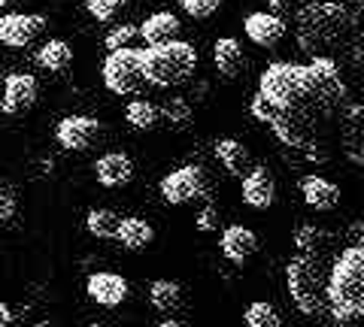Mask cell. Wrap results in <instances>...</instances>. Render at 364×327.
I'll return each instance as SVG.
<instances>
[{
  "instance_id": "cell-40",
  "label": "cell",
  "mask_w": 364,
  "mask_h": 327,
  "mask_svg": "<svg viewBox=\"0 0 364 327\" xmlns=\"http://www.w3.org/2000/svg\"><path fill=\"white\" fill-rule=\"evenodd\" d=\"M85 327H107V324H104V321H88Z\"/></svg>"
},
{
  "instance_id": "cell-10",
  "label": "cell",
  "mask_w": 364,
  "mask_h": 327,
  "mask_svg": "<svg viewBox=\"0 0 364 327\" xmlns=\"http://www.w3.org/2000/svg\"><path fill=\"white\" fill-rule=\"evenodd\" d=\"M46 31V18L37 13H6L0 16V43L9 49H28Z\"/></svg>"
},
{
  "instance_id": "cell-17",
  "label": "cell",
  "mask_w": 364,
  "mask_h": 327,
  "mask_svg": "<svg viewBox=\"0 0 364 327\" xmlns=\"http://www.w3.org/2000/svg\"><path fill=\"white\" fill-rule=\"evenodd\" d=\"M213 64L225 79H237L240 73H246L249 58H246L243 46L234 37H219L215 46H213Z\"/></svg>"
},
{
  "instance_id": "cell-31",
  "label": "cell",
  "mask_w": 364,
  "mask_h": 327,
  "mask_svg": "<svg viewBox=\"0 0 364 327\" xmlns=\"http://www.w3.org/2000/svg\"><path fill=\"white\" fill-rule=\"evenodd\" d=\"M134 37H140V28L136 25H116L109 33H107V40H104V46H107V52H116V49H124V46H131V40Z\"/></svg>"
},
{
  "instance_id": "cell-30",
  "label": "cell",
  "mask_w": 364,
  "mask_h": 327,
  "mask_svg": "<svg viewBox=\"0 0 364 327\" xmlns=\"http://www.w3.org/2000/svg\"><path fill=\"white\" fill-rule=\"evenodd\" d=\"M179 6H182V13H186L188 18H213L215 13L222 9V0H179Z\"/></svg>"
},
{
  "instance_id": "cell-24",
  "label": "cell",
  "mask_w": 364,
  "mask_h": 327,
  "mask_svg": "<svg viewBox=\"0 0 364 327\" xmlns=\"http://www.w3.org/2000/svg\"><path fill=\"white\" fill-rule=\"evenodd\" d=\"M124 121H128L134 131H152L158 121H161V106H155L152 100H146V97H136L124 106Z\"/></svg>"
},
{
  "instance_id": "cell-1",
  "label": "cell",
  "mask_w": 364,
  "mask_h": 327,
  "mask_svg": "<svg viewBox=\"0 0 364 327\" xmlns=\"http://www.w3.org/2000/svg\"><path fill=\"white\" fill-rule=\"evenodd\" d=\"M249 109L286 149L304 157H325L331 143L340 140L352 97L340 64L331 58L277 61L261 73Z\"/></svg>"
},
{
  "instance_id": "cell-21",
  "label": "cell",
  "mask_w": 364,
  "mask_h": 327,
  "mask_svg": "<svg viewBox=\"0 0 364 327\" xmlns=\"http://www.w3.org/2000/svg\"><path fill=\"white\" fill-rule=\"evenodd\" d=\"M215 157H219V164L231 176L243 179L249 170H252V152H249L240 140H231V137L219 140V143H215Z\"/></svg>"
},
{
  "instance_id": "cell-9",
  "label": "cell",
  "mask_w": 364,
  "mask_h": 327,
  "mask_svg": "<svg viewBox=\"0 0 364 327\" xmlns=\"http://www.w3.org/2000/svg\"><path fill=\"white\" fill-rule=\"evenodd\" d=\"M85 294H88L91 303H97V306L116 309V306H122V303L128 300L131 285H128V279L119 276V273L95 270V273H88V279H85Z\"/></svg>"
},
{
  "instance_id": "cell-26",
  "label": "cell",
  "mask_w": 364,
  "mask_h": 327,
  "mask_svg": "<svg viewBox=\"0 0 364 327\" xmlns=\"http://www.w3.org/2000/svg\"><path fill=\"white\" fill-rule=\"evenodd\" d=\"M243 321L246 327H286V321H282V315L277 312V306L267 300H252L243 312Z\"/></svg>"
},
{
  "instance_id": "cell-2",
  "label": "cell",
  "mask_w": 364,
  "mask_h": 327,
  "mask_svg": "<svg viewBox=\"0 0 364 327\" xmlns=\"http://www.w3.org/2000/svg\"><path fill=\"white\" fill-rule=\"evenodd\" d=\"M294 40L306 58H343L361 52V18L346 0H310L294 13Z\"/></svg>"
},
{
  "instance_id": "cell-34",
  "label": "cell",
  "mask_w": 364,
  "mask_h": 327,
  "mask_svg": "<svg viewBox=\"0 0 364 327\" xmlns=\"http://www.w3.org/2000/svg\"><path fill=\"white\" fill-rule=\"evenodd\" d=\"M298 4V0H267V6H270V13H277V16H282V13H291V6Z\"/></svg>"
},
{
  "instance_id": "cell-16",
  "label": "cell",
  "mask_w": 364,
  "mask_h": 327,
  "mask_svg": "<svg viewBox=\"0 0 364 327\" xmlns=\"http://www.w3.org/2000/svg\"><path fill=\"white\" fill-rule=\"evenodd\" d=\"M301 197L316 212H331L340 203V188L328 176H304L301 179Z\"/></svg>"
},
{
  "instance_id": "cell-11",
  "label": "cell",
  "mask_w": 364,
  "mask_h": 327,
  "mask_svg": "<svg viewBox=\"0 0 364 327\" xmlns=\"http://www.w3.org/2000/svg\"><path fill=\"white\" fill-rule=\"evenodd\" d=\"M40 97V85L31 73H13L4 79V97H0V109L6 116H25L33 109Z\"/></svg>"
},
{
  "instance_id": "cell-32",
  "label": "cell",
  "mask_w": 364,
  "mask_h": 327,
  "mask_svg": "<svg viewBox=\"0 0 364 327\" xmlns=\"http://www.w3.org/2000/svg\"><path fill=\"white\" fill-rule=\"evenodd\" d=\"M219 206L215 203H207L200 212H198V218H195V228L200 231V233H213V231H219Z\"/></svg>"
},
{
  "instance_id": "cell-28",
  "label": "cell",
  "mask_w": 364,
  "mask_h": 327,
  "mask_svg": "<svg viewBox=\"0 0 364 327\" xmlns=\"http://www.w3.org/2000/svg\"><path fill=\"white\" fill-rule=\"evenodd\" d=\"M161 118L170 121V128L186 131V128L191 125V106H188V100H182V97H170V100H164Z\"/></svg>"
},
{
  "instance_id": "cell-13",
  "label": "cell",
  "mask_w": 364,
  "mask_h": 327,
  "mask_svg": "<svg viewBox=\"0 0 364 327\" xmlns=\"http://www.w3.org/2000/svg\"><path fill=\"white\" fill-rule=\"evenodd\" d=\"M219 252L225 261H231L234 267H243L258 252V236L246 224H228L219 236Z\"/></svg>"
},
{
  "instance_id": "cell-36",
  "label": "cell",
  "mask_w": 364,
  "mask_h": 327,
  "mask_svg": "<svg viewBox=\"0 0 364 327\" xmlns=\"http://www.w3.org/2000/svg\"><path fill=\"white\" fill-rule=\"evenodd\" d=\"M155 327H188V324H186V321H179V318H170V315H167V318H161Z\"/></svg>"
},
{
  "instance_id": "cell-8",
  "label": "cell",
  "mask_w": 364,
  "mask_h": 327,
  "mask_svg": "<svg viewBox=\"0 0 364 327\" xmlns=\"http://www.w3.org/2000/svg\"><path fill=\"white\" fill-rule=\"evenodd\" d=\"M100 131H104V125H100L97 118L67 116L58 121V128H55V140H58V145L64 152H88L91 145L97 143Z\"/></svg>"
},
{
  "instance_id": "cell-25",
  "label": "cell",
  "mask_w": 364,
  "mask_h": 327,
  "mask_svg": "<svg viewBox=\"0 0 364 327\" xmlns=\"http://www.w3.org/2000/svg\"><path fill=\"white\" fill-rule=\"evenodd\" d=\"M119 216L112 209H91L85 216V231L91 236H97V240H116L119 233Z\"/></svg>"
},
{
  "instance_id": "cell-20",
  "label": "cell",
  "mask_w": 364,
  "mask_h": 327,
  "mask_svg": "<svg viewBox=\"0 0 364 327\" xmlns=\"http://www.w3.org/2000/svg\"><path fill=\"white\" fill-rule=\"evenodd\" d=\"M179 31H182L179 16H173V13H152L140 25V37H143L146 46H158V43L176 40Z\"/></svg>"
},
{
  "instance_id": "cell-38",
  "label": "cell",
  "mask_w": 364,
  "mask_h": 327,
  "mask_svg": "<svg viewBox=\"0 0 364 327\" xmlns=\"http://www.w3.org/2000/svg\"><path fill=\"white\" fill-rule=\"evenodd\" d=\"M21 4H25V0H0V9H16Z\"/></svg>"
},
{
  "instance_id": "cell-33",
  "label": "cell",
  "mask_w": 364,
  "mask_h": 327,
  "mask_svg": "<svg viewBox=\"0 0 364 327\" xmlns=\"http://www.w3.org/2000/svg\"><path fill=\"white\" fill-rule=\"evenodd\" d=\"M16 216V194L6 185H0V224L13 221Z\"/></svg>"
},
{
  "instance_id": "cell-39",
  "label": "cell",
  "mask_w": 364,
  "mask_h": 327,
  "mask_svg": "<svg viewBox=\"0 0 364 327\" xmlns=\"http://www.w3.org/2000/svg\"><path fill=\"white\" fill-rule=\"evenodd\" d=\"M328 327H355V324H352V321H337V318H331V321H328Z\"/></svg>"
},
{
  "instance_id": "cell-4",
  "label": "cell",
  "mask_w": 364,
  "mask_h": 327,
  "mask_svg": "<svg viewBox=\"0 0 364 327\" xmlns=\"http://www.w3.org/2000/svg\"><path fill=\"white\" fill-rule=\"evenodd\" d=\"M286 285L301 315L316 318V315L328 312V273L318 255H294L286 264Z\"/></svg>"
},
{
  "instance_id": "cell-22",
  "label": "cell",
  "mask_w": 364,
  "mask_h": 327,
  "mask_svg": "<svg viewBox=\"0 0 364 327\" xmlns=\"http://www.w3.org/2000/svg\"><path fill=\"white\" fill-rule=\"evenodd\" d=\"M33 58H37V67H43V70L64 73L67 67L73 64V49H70V43H64V40H49L37 49Z\"/></svg>"
},
{
  "instance_id": "cell-14",
  "label": "cell",
  "mask_w": 364,
  "mask_h": 327,
  "mask_svg": "<svg viewBox=\"0 0 364 327\" xmlns=\"http://www.w3.org/2000/svg\"><path fill=\"white\" fill-rule=\"evenodd\" d=\"M273 200H277V179L267 167H252L243 176V203L249 209L264 212L273 206Z\"/></svg>"
},
{
  "instance_id": "cell-27",
  "label": "cell",
  "mask_w": 364,
  "mask_h": 327,
  "mask_svg": "<svg viewBox=\"0 0 364 327\" xmlns=\"http://www.w3.org/2000/svg\"><path fill=\"white\" fill-rule=\"evenodd\" d=\"M291 240H294V245H298L301 252H306V255H318V252H325V243L331 240V236H328L322 228L310 224V221H301L298 228H294Z\"/></svg>"
},
{
  "instance_id": "cell-7",
  "label": "cell",
  "mask_w": 364,
  "mask_h": 327,
  "mask_svg": "<svg viewBox=\"0 0 364 327\" xmlns=\"http://www.w3.org/2000/svg\"><path fill=\"white\" fill-rule=\"evenodd\" d=\"M158 191H161V200L167 206H186V203H195L198 197L207 194V173L195 164H186L179 170L167 173Z\"/></svg>"
},
{
  "instance_id": "cell-12",
  "label": "cell",
  "mask_w": 364,
  "mask_h": 327,
  "mask_svg": "<svg viewBox=\"0 0 364 327\" xmlns=\"http://www.w3.org/2000/svg\"><path fill=\"white\" fill-rule=\"evenodd\" d=\"M243 31H246V37L252 40L258 49H277L279 43L286 40L289 25L277 13H270V9H258V13L246 16Z\"/></svg>"
},
{
  "instance_id": "cell-42",
  "label": "cell",
  "mask_w": 364,
  "mask_h": 327,
  "mask_svg": "<svg viewBox=\"0 0 364 327\" xmlns=\"http://www.w3.org/2000/svg\"><path fill=\"white\" fill-rule=\"evenodd\" d=\"M346 4H355V6H364V0H346Z\"/></svg>"
},
{
  "instance_id": "cell-19",
  "label": "cell",
  "mask_w": 364,
  "mask_h": 327,
  "mask_svg": "<svg viewBox=\"0 0 364 327\" xmlns=\"http://www.w3.org/2000/svg\"><path fill=\"white\" fill-rule=\"evenodd\" d=\"M116 240L128 252H143V249H149V245L155 243V228L146 218H140V216H128V218L119 221Z\"/></svg>"
},
{
  "instance_id": "cell-29",
  "label": "cell",
  "mask_w": 364,
  "mask_h": 327,
  "mask_svg": "<svg viewBox=\"0 0 364 327\" xmlns=\"http://www.w3.org/2000/svg\"><path fill=\"white\" fill-rule=\"evenodd\" d=\"M124 4H128V0H82L88 16L97 18V21H112L119 9H124Z\"/></svg>"
},
{
  "instance_id": "cell-35",
  "label": "cell",
  "mask_w": 364,
  "mask_h": 327,
  "mask_svg": "<svg viewBox=\"0 0 364 327\" xmlns=\"http://www.w3.org/2000/svg\"><path fill=\"white\" fill-rule=\"evenodd\" d=\"M13 321H16V315L9 309V303L0 300V327H13Z\"/></svg>"
},
{
  "instance_id": "cell-6",
  "label": "cell",
  "mask_w": 364,
  "mask_h": 327,
  "mask_svg": "<svg viewBox=\"0 0 364 327\" xmlns=\"http://www.w3.org/2000/svg\"><path fill=\"white\" fill-rule=\"evenodd\" d=\"M104 85L109 88L112 94L119 97H128L136 94L140 88L146 85V76H143V49H116L107 55L104 61Z\"/></svg>"
},
{
  "instance_id": "cell-18",
  "label": "cell",
  "mask_w": 364,
  "mask_h": 327,
  "mask_svg": "<svg viewBox=\"0 0 364 327\" xmlns=\"http://www.w3.org/2000/svg\"><path fill=\"white\" fill-rule=\"evenodd\" d=\"M340 149L352 164H364V104L352 106L340 128Z\"/></svg>"
},
{
  "instance_id": "cell-41",
  "label": "cell",
  "mask_w": 364,
  "mask_h": 327,
  "mask_svg": "<svg viewBox=\"0 0 364 327\" xmlns=\"http://www.w3.org/2000/svg\"><path fill=\"white\" fill-rule=\"evenodd\" d=\"M31 327H52V324H49V321H33Z\"/></svg>"
},
{
  "instance_id": "cell-5",
  "label": "cell",
  "mask_w": 364,
  "mask_h": 327,
  "mask_svg": "<svg viewBox=\"0 0 364 327\" xmlns=\"http://www.w3.org/2000/svg\"><path fill=\"white\" fill-rule=\"evenodd\" d=\"M198 70V52L186 40H167L143 49V76L146 85L173 88L188 82Z\"/></svg>"
},
{
  "instance_id": "cell-23",
  "label": "cell",
  "mask_w": 364,
  "mask_h": 327,
  "mask_svg": "<svg viewBox=\"0 0 364 327\" xmlns=\"http://www.w3.org/2000/svg\"><path fill=\"white\" fill-rule=\"evenodd\" d=\"M149 303H152V309L164 315L176 312L182 306V285L173 279H155L149 285Z\"/></svg>"
},
{
  "instance_id": "cell-15",
  "label": "cell",
  "mask_w": 364,
  "mask_h": 327,
  "mask_svg": "<svg viewBox=\"0 0 364 327\" xmlns=\"http://www.w3.org/2000/svg\"><path fill=\"white\" fill-rule=\"evenodd\" d=\"M97 185L104 188H124L134 179V161L128 152H104L95 161Z\"/></svg>"
},
{
  "instance_id": "cell-37",
  "label": "cell",
  "mask_w": 364,
  "mask_h": 327,
  "mask_svg": "<svg viewBox=\"0 0 364 327\" xmlns=\"http://www.w3.org/2000/svg\"><path fill=\"white\" fill-rule=\"evenodd\" d=\"M352 236H355V243H358L361 249H364V221H361V224H355V228H352Z\"/></svg>"
},
{
  "instance_id": "cell-3",
  "label": "cell",
  "mask_w": 364,
  "mask_h": 327,
  "mask_svg": "<svg viewBox=\"0 0 364 327\" xmlns=\"http://www.w3.org/2000/svg\"><path fill=\"white\" fill-rule=\"evenodd\" d=\"M328 315L337 321L364 318V249L346 245L328 270Z\"/></svg>"
}]
</instances>
